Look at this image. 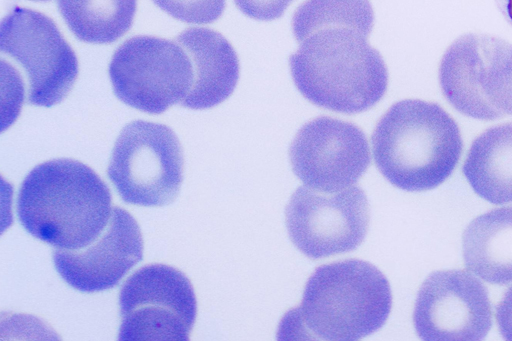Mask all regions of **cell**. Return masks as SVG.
I'll return each instance as SVG.
<instances>
[{
    "mask_svg": "<svg viewBox=\"0 0 512 341\" xmlns=\"http://www.w3.org/2000/svg\"><path fill=\"white\" fill-rule=\"evenodd\" d=\"M369 219L368 200L358 186L337 192L300 186L285 210L292 243L311 259L356 249L367 234Z\"/></svg>",
    "mask_w": 512,
    "mask_h": 341,
    "instance_id": "cell-10",
    "label": "cell"
},
{
    "mask_svg": "<svg viewBox=\"0 0 512 341\" xmlns=\"http://www.w3.org/2000/svg\"><path fill=\"white\" fill-rule=\"evenodd\" d=\"M371 142L381 174L411 192L442 184L454 171L463 147L455 120L440 105L419 99L393 104L377 122Z\"/></svg>",
    "mask_w": 512,
    "mask_h": 341,
    "instance_id": "cell-4",
    "label": "cell"
},
{
    "mask_svg": "<svg viewBox=\"0 0 512 341\" xmlns=\"http://www.w3.org/2000/svg\"><path fill=\"white\" fill-rule=\"evenodd\" d=\"M183 164L181 144L171 128L137 120L119 134L107 174L126 203L164 206L180 191Z\"/></svg>",
    "mask_w": 512,
    "mask_h": 341,
    "instance_id": "cell-6",
    "label": "cell"
},
{
    "mask_svg": "<svg viewBox=\"0 0 512 341\" xmlns=\"http://www.w3.org/2000/svg\"><path fill=\"white\" fill-rule=\"evenodd\" d=\"M59 12L81 41L108 44L132 26L137 0H56Z\"/></svg>",
    "mask_w": 512,
    "mask_h": 341,
    "instance_id": "cell-17",
    "label": "cell"
},
{
    "mask_svg": "<svg viewBox=\"0 0 512 341\" xmlns=\"http://www.w3.org/2000/svg\"><path fill=\"white\" fill-rule=\"evenodd\" d=\"M32 1H49V0H32Z\"/></svg>",
    "mask_w": 512,
    "mask_h": 341,
    "instance_id": "cell-22",
    "label": "cell"
},
{
    "mask_svg": "<svg viewBox=\"0 0 512 341\" xmlns=\"http://www.w3.org/2000/svg\"><path fill=\"white\" fill-rule=\"evenodd\" d=\"M392 293L373 264L346 259L321 265L309 277L298 307L282 318L279 339L354 341L386 322Z\"/></svg>",
    "mask_w": 512,
    "mask_h": 341,
    "instance_id": "cell-2",
    "label": "cell"
},
{
    "mask_svg": "<svg viewBox=\"0 0 512 341\" xmlns=\"http://www.w3.org/2000/svg\"><path fill=\"white\" fill-rule=\"evenodd\" d=\"M111 193L84 163L53 159L35 166L23 180L17 215L35 238L57 249H79L105 228L112 213Z\"/></svg>",
    "mask_w": 512,
    "mask_h": 341,
    "instance_id": "cell-3",
    "label": "cell"
},
{
    "mask_svg": "<svg viewBox=\"0 0 512 341\" xmlns=\"http://www.w3.org/2000/svg\"><path fill=\"white\" fill-rule=\"evenodd\" d=\"M369 0H306L294 12L298 50L289 58L294 84L316 106L345 114L366 111L384 96L388 71L368 38Z\"/></svg>",
    "mask_w": 512,
    "mask_h": 341,
    "instance_id": "cell-1",
    "label": "cell"
},
{
    "mask_svg": "<svg viewBox=\"0 0 512 341\" xmlns=\"http://www.w3.org/2000/svg\"><path fill=\"white\" fill-rule=\"evenodd\" d=\"M143 241L137 221L126 210L113 207L103 231L79 249H55L54 266L71 287L99 292L115 287L141 261Z\"/></svg>",
    "mask_w": 512,
    "mask_h": 341,
    "instance_id": "cell-13",
    "label": "cell"
},
{
    "mask_svg": "<svg viewBox=\"0 0 512 341\" xmlns=\"http://www.w3.org/2000/svg\"><path fill=\"white\" fill-rule=\"evenodd\" d=\"M109 76L115 95L125 104L150 114L180 103L193 85V68L176 41L134 36L114 52Z\"/></svg>",
    "mask_w": 512,
    "mask_h": 341,
    "instance_id": "cell-8",
    "label": "cell"
},
{
    "mask_svg": "<svg viewBox=\"0 0 512 341\" xmlns=\"http://www.w3.org/2000/svg\"><path fill=\"white\" fill-rule=\"evenodd\" d=\"M187 52L193 68V85L181 106L207 109L226 100L240 73L239 60L230 42L209 28L192 27L175 39Z\"/></svg>",
    "mask_w": 512,
    "mask_h": 341,
    "instance_id": "cell-14",
    "label": "cell"
},
{
    "mask_svg": "<svg viewBox=\"0 0 512 341\" xmlns=\"http://www.w3.org/2000/svg\"><path fill=\"white\" fill-rule=\"evenodd\" d=\"M289 160L294 174L308 187L337 192L359 180L370 164V151L358 126L319 116L298 130Z\"/></svg>",
    "mask_w": 512,
    "mask_h": 341,
    "instance_id": "cell-12",
    "label": "cell"
},
{
    "mask_svg": "<svg viewBox=\"0 0 512 341\" xmlns=\"http://www.w3.org/2000/svg\"><path fill=\"white\" fill-rule=\"evenodd\" d=\"M413 323L422 340H481L492 326L486 287L464 270L436 271L418 291Z\"/></svg>",
    "mask_w": 512,
    "mask_h": 341,
    "instance_id": "cell-11",
    "label": "cell"
},
{
    "mask_svg": "<svg viewBox=\"0 0 512 341\" xmlns=\"http://www.w3.org/2000/svg\"><path fill=\"white\" fill-rule=\"evenodd\" d=\"M121 341H188L197 315L193 286L165 264L139 268L119 293Z\"/></svg>",
    "mask_w": 512,
    "mask_h": 341,
    "instance_id": "cell-7",
    "label": "cell"
},
{
    "mask_svg": "<svg viewBox=\"0 0 512 341\" xmlns=\"http://www.w3.org/2000/svg\"><path fill=\"white\" fill-rule=\"evenodd\" d=\"M466 267L484 281L512 282V207L493 209L475 218L463 233Z\"/></svg>",
    "mask_w": 512,
    "mask_h": 341,
    "instance_id": "cell-15",
    "label": "cell"
},
{
    "mask_svg": "<svg viewBox=\"0 0 512 341\" xmlns=\"http://www.w3.org/2000/svg\"><path fill=\"white\" fill-rule=\"evenodd\" d=\"M439 82L447 101L480 120L512 116V44L495 36H460L445 51Z\"/></svg>",
    "mask_w": 512,
    "mask_h": 341,
    "instance_id": "cell-5",
    "label": "cell"
},
{
    "mask_svg": "<svg viewBox=\"0 0 512 341\" xmlns=\"http://www.w3.org/2000/svg\"><path fill=\"white\" fill-rule=\"evenodd\" d=\"M175 19L191 24L216 21L225 9V0H152Z\"/></svg>",
    "mask_w": 512,
    "mask_h": 341,
    "instance_id": "cell-18",
    "label": "cell"
},
{
    "mask_svg": "<svg viewBox=\"0 0 512 341\" xmlns=\"http://www.w3.org/2000/svg\"><path fill=\"white\" fill-rule=\"evenodd\" d=\"M495 317L503 338L512 341V287L498 303Z\"/></svg>",
    "mask_w": 512,
    "mask_h": 341,
    "instance_id": "cell-20",
    "label": "cell"
},
{
    "mask_svg": "<svg viewBox=\"0 0 512 341\" xmlns=\"http://www.w3.org/2000/svg\"><path fill=\"white\" fill-rule=\"evenodd\" d=\"M0 50L23 67L29 103L51 107L73 88L77 57L54 21L43 13L14 7L1 22Z\"/></svg>",
    "mask_w": 512,
    "mask_h": 341,
    "instance_id": "cell-9",
    "label": "cell"
},
{
    "mask_svg": "<svg viewBox=\"0 0 512 341\" xmlns=\"http://www.w3.org/2000/svg\"><path fill=\"white\" fill-rule=\"evenodd\" d=\"M504 8L508 18L512 22V0H504Z\"/></svg>",
    "mask_w": 512,
    "mask_h": 341,
    "instance_id": "cell-21",
    "label": "cell"
},
{
    "mask_svg": "<svg viewBox=\"0 0 512 341\" xmlns=\"http://www.w3.org/2000/svg\"><path fill=\"white\" fill-rule=\"evenodd\" d=\"M292 1L294 0H234L242 13L261 21L280 18Z\"/></svg>",
    "mask_w": 512,
    "mask_h": 341,
    "instance_id": "cell-19",
    "label": "cell"
},
{
    "mask_svg": "<svg viewBox=\"0 0 512 341\" xmlns=\"http://www.w3.org/2000/svg\"><path fill=\"white\" fill-rule=\"evenodd\" d=\"M463 174L481 198L512 203V123L493 126L473 141Z\"/></svg>",
    "mask_w": 512,
    "mask_h": 341,
    "instance_id": "cell-16",
    "label": "cell"
}]
</instances>
